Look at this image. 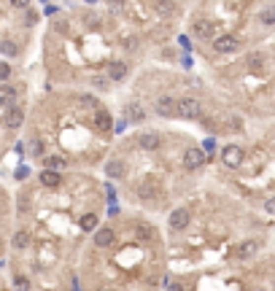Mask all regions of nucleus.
Returning a JSON list of instances; mask_svg holds the SVG:
<instances>
[{
    "label": "nucleus",
    "mask_w": 275,
    "mask_h": 291,
    "mask_svg": "<svg viewBox=\"0 0 275 291\" xmlns=\"http://www.w3.org/2000/svg\"><path fill=\"white\" fill-rule=\"evenodd\" d=\"M41 184L43 186H51V189H54V186H60V173H57V170H43L41 173Z\"/></svg>",
    "instance_id": "obj_15"
},
{
    "label": "nucleus",
    "mask_w": 275,
    "mask_h": 291,
    "mask_svg": "<svg viewBox=\"0 0 275 291\" xmlns=\"http://www.w3.org/2000/svg\"><path fill=\"white\" fill-rule=\"evenodd\" d=\"M178 116H183V119H197L200 116V102L192 100V97H183V100H178Z\"/></svg>",
    "instance_id": "obj_5"
},
{
    "label": "nucleus",
    "mask_w": 275,
    "mask_h": 291,
    "mask_svg": "<svg viewBox=\"0 0 275 291\" xmlns=\"http://www.w3.org/2000/svg\"><path fill=\"white\" fill-rule=\"evenodd\" d=\"M265 210H267V213H275V197H273V199H267V202H265Z\"/></svg>",
    "instance_id": "obj_29"
},
{
    "label": "nucleus",
    "mask_w": 275,
    "mask_h": 291,
    "mask_svg": "<svg viewBox=\"0 0 275 291\" xmlns=\"http://www.w3.org/2000/svg\"><path fill=\"white\" fill-rule=\"evenodd\" d=\"M165 291H183V286H178V283H173V286H168Z\"/></svg>",
    "instance_id": "obj_32"
},
{
    "label": "nucleus",
    "mask_w": 275,
    "mask_h": 291,
    "mask_svg": "<svg viewBox=\"0 0 275 291\" xmlns=\"http://www.w3.org/2000/svg\"><path fill=\"white\" fill-rule=\"evenodd\" d=\"M122 8H124V3H122V0H111V11H116V14H119Z\"/></svg>",
    "instance_id": "obj_28"
},
{
    "label": "nucleus",
    "mask_w": 275,
    "mask_h": 291,
    "mask_svg": "<svg viewBox=\"0 0 275 291\" xmlns=\"http://www.w3.org/2000/svg\"><path fill=\"white\" fill-rule=\"evenodd\" d=\"M213 49L219 51V54H232V51H238V38L235 35H219L213 41Z\"/></svg>",
    "instance_id": "obj_8"
},
{
    "label": "nucleus",
    "mask_w": 275,
    "mask_h": 291,
    "mask_svg": "<svg viewBox=\"0 0 275 291\" xmlns=\"http://www.w3.org/2000/svg\"><path fill=\"white\" fill-rule=\"evenodd\" d=\"M92 84H95V87H105L108 78H92Z\"/></svg>",
    "instance_id": "obj_31"
},
{
    "label": "nucleus",
    "mask_w": 275,
    "mask_h": 291,
    "mask_svg": "<svg viewBox=\"0 0 275 291\" xmlns=\"http://www.w3.org/2000/svg\"><path fill=\"white\" fill-rule=\"evenodd\" d=\"M111 243H113V232H111V229L95 232V245H97V248H108Z\"/></svg>",
    "instance_id": "obj_14"
},
{
    "label": "nucleus",
    "mask_w": 275,
    "mask_h": 291,
    "mask_svg": "<svg viewBox=\"0 0 275 291\" xmlns=\"http://www.w3.org/2000/svg\"><path fill=\"white\" fill-rule=\"evenodd\" d=\"M140 146L148 148V151L159 148V135H157V132H143V135H140Z\"/></svg>",
    "instance_id": "obj_16"
},
{
    "label": "nucleus",
    "mask_w": 275,
    "mask_h": 291,
    "mask_svg": "<svg viewBox=\"0 0 275 291\" xmlns=\"http://www.w3.org/2000/svg\"><path fill=\"white\" fill-rule=\"evenodd\" d=\"M95 226H97V216H95V213H87V216H81V229L92 232Z\"/></svg>",
    "instance_id": "obj_19"
},
{
    "label": "nucleus",
    "mask_w": 275,
    "mask_h": 291,
    "mask_svg": "<svg viewBox=\"0 0 275 291\" xmlns=\"http://www.w3.org/2000/svg\"><path fill=\"white\" fill-rule=\"evenodd\" d=\"M14 97H16V89L5 84V87H3V108H11V105H14Z\"/></svg>",
    "instance_id": "obj_18"
},
{
    "label": "nucleus",
    "mask_w": 275,
    "mask_h": 291,
    "mask_svg": "<svg viewBox=\"0 0 275 291\" xmlns=\"http://www.w3.org/2000/svg\"><path fill=\"white\" fill-rule=\"evenodd\" d=\"M205 164V151L203 148H186L183 151V167L186 170H197Z\"/></svg>",
    "instance_id": "obj_3"
},
{
    "label": "nucleus",
    "mask_w": 275,
    "mask_h": 291,
    "mask_svg": "<svg viewBox=\"0 0 275 291\" xmlns=\"http://www.w3.org/2000/svg\"><path fill=\"white\" fill-rule=\"evenodd\" d=\"M95 127L100 129V132H108V129L113 127V122H111V116H108L105 111H103V108H97L95 111Z\"/></svg>",
    "instance_id": "obj_11"
},
{
    "label": "nucleus",
    "mask_w": 275,
    "mask_h": 291,
    "mask_svg": "<svg viewBox=\"0 0 275 291\" xmlns=\"http://www.w3.org/2000/svg\"><path fill=\"white\" fill-rule=\"evenodd\" d=\"M154 111H157L159 116L170 119L173 113H178V102H175L170 95H162V97H157V102H154Z\"/></svg>",
    "instance_id": "obj_1"
},
{
    "label": "nucleus",
    "mask_w": 275,
    "mask_h": 291,
    "mask_svg": "<svg viewBox=\"0 0 275 291\" xmlns=\"http://www.w3.org/2000/svg\"><path fill=\"white\" fill-rule=\"evenodd\" d=\"M11 5H16V8H25V5H30V0H11Z\"/></svg>",
    "instance_id": "obj_30"
},
{
    "label": "nucleus",
    "mask_w": 275,
    "mask_h": 291,
    "mask_svg": "<svg viewBox=\"0 0 275 291\" xmlns=\"http://www.w3.org/2000/svg\"><path fill=\"white\" fill-rule=\"evenodd\" d=\"M248 67H251V70H262V54H251L248 57Z\"/></svg>",
    "instance_id": "obj_22"
},
{
    "label": "nucleus",
    "mask_w": 275,
    "mask_h": 291,
    "mask_svg": "<svg viewBox=\"0 0 275 291\" xmlns=\"http://www.w3.org/2000/svg\"><path fill=\"white\" fill-rule=\"evenodd\" d=\"M105 73H108V78H111V81H122V78L127 76V65H124V62H111Z\"/></svg>",
    "instance_id": "obj_12"
},
{
    "label": "nucleus",
    "mask_w": 275,
    "mask_h": 291,
    "mask_svg": "<svg viewBox=\"0 0 275 291\" xmlns=\"http://www.w3.org/2000/svg\"><path fill=\"white\" fill-rule=\"evenodd\" d=\"M189 221H192V213H189L186 208H178V210H173V213L168 216V226H170V229H175V232L186 229Z\"/></svg>",
    "instance_id": "obj_2"
},
{
    "label": "nucleus",
    "mask_w": 275,
    "mask_h": 291,
    "mask_svg": "<svg viewBox=\"0 0 275 291\" xmlns=\"http://www.w3.org/2000/svg\"><path fill=\"white\" fill-rule=\"evenodd\" d=\"M194 35L197 38H203V41H208V38H213L216 35V25L213 22H208V19H200V22H194Z\"/></svg>",
    "instance_id": "obj_9"
},
{
    "label": "nucleus",
    "mask_w": 275,
    "mask_h": 291,
    "mask_svg": "<svg viewBox=\"0 0 275 291\" xmlns=\"http://www.w3.org/2000/svg\"><path fill=\"white\" fill-rule=\"evenodd\" d=\"M14 286H16V289H19V291H27V289H30V283H27V278L16 275V278H14Z\"/></svg>",
    "instance_id": "obj_25"
},
{
    "label": "nucleus",
    "mask_w": 275,
    "mask_h": 291,
    "mask_svg": "<svg viewBox=\"0 0 275 291\" xmlns=\"http://www.w3.org/2000/svg\"><path fill=\"white\" fill-rule=\"evenodd\" d=\"M81 105H89V108H95V111L100 108V105H97V100H95L92 95H81Z\"/></svg>",
    "instance_id": "obj_26"
},
{
    "label": "nucleus",
    "mask_w": 275,
    "mask_h": 291,
    "mask_svg": "<svg viewBox=\"0 0 275 291\" xmlns=\"http://www.w3.org/2000/svg\"><path fill=\"white\" fill-rule=\"evenodd\" d=\"M8 76H11V67L3 62V65H0V78H3V81H8Z\"/></svg>",
    "instance_id": "obj_27"
},
{
    "label": "nucleus",
    "mask_w": 275,
    "mask_h": 291,
    "mask_svg": "<svg viewBox=\"0 0 275 291\" xmlns=\"http://www.w3.org/2000/svg\"><path fill=\"white\" fill-rule=\"evenodd\" d=\"M173 11H175V3H170V0L159 3V14H173Z\"/></svg>",
    "instance_id": "obj_24"
},
{
    "label": "nucleus",
    "mask_w": 275,
    "mask_h": 291,
    "mask_svg": "<svg viewBox=\"0 0 275 291\" xmlns=\"http://www.w3.org/2000/svg\"><path fill=\"white\" fill-rule=\"evenodd\" d=\"M3 122H5V127H8V129H16V127H22V122H25V113H22V108H19V105H11V108H5V116H3Z\"/></svg>",
    "instance_id": "obj_7"
},
{
    "label": "nucleus",
    "mask_w": 275,
    "mask_h": 291,
    "mask_svg": "<svg viewBox=\"0 0 275 291\" xmlns=\"http://www.w3.org/2000/svg\"><path fill=\"white\" fill-rule=\"evenodd\" d=\"M46 164H49L51 170H62V167H65V157H49V159H46Z\"/></svg>",
    "instance_id": "obj_20"
},
{
    "label": "nucleus",
    "mask_w": 275,
    "mask_h": 291,
    "mask_svg": "<svg viewBox=\"0 0 275 291\" xmlns=\"http://www.w3.org/2000/svg\"><path fill=\"white\" fill-rule=\"evenodd\" d=\"M127 119L133 124H140L143 119H146V111H143L140 102H130V105H127Z\"/></svg>",
    "instance_id": "obj_13"
},
{
    "label": "nucleus",
    "mask_w": 275,
    "mask_h": 291,
    "mask_svg": "<svg viewBox=\"0 0 275 291\" xmlns=\"http://www.w3.org/2000/svg\"><path fill=\"white\" fill-rule=\"evenodd\" d=\"M0 49H3V54H5V57H14L16 51H19V49H16V43H14V41H3V46H0Z\"/></svg>",
    "instance_id": "obj_23"
},
{
    "label": "nucleus",
    "mask_w": 275,
    "mask_h": 291,
    "mask_svg": "<svg viewBox=\"0 0 275 291\" xmlns=\"http://www.w3.org/2000/svg\"><path fill=\"white\" fill-rule=\"evenodd\" d=\"M11 245H14V248H27V245H30V235H27V232H16Z\"/></svg>",
    "instance_id": "obj_17"
},
{
    "label": "nucleus",
    "mask_w": 275,
    "mask_h": 291,
    "mask_svg": "<svg viewBox=\"0 0 275 291\" xmlns=\"http://www.w3.org/2000/svg\"><path fill=\"white\" fill-rule=\"evenodd\" d=\"M124 173H127V164H124V159L116 157V159H108V162H105V175H108V178L122 181Z\"/></svg>",
    "instance_id": "obj_6"
},
{
    "label": "nucleus",
    "mask_w": 275,
    "mask_h": 291,
    "mask_svg": "<svg viewBox=\"0 0 275 291\" xmlns=\"http://www.w3.org/2000/svg\"><path fill=\"white\" fill-rule=\"evenodd\" d=\"M259 19L265 22V25H273V22H275V8H273V5H270V8H265V11H262V14H259Z\"/></svg>",
    "instance_id": "obj_21"
},
{
    "label": "nucleus",
    "mask_w": 275,
    "mask_h": 291,
    "mask_svg": "<svg viewBox=\"0 0 275 291\" xmlns=\"http://www.w3.org/2000/svg\"><path fill=\"white\" fill-rule=\"evenodd\" d=\"M256 251H259V243H256V240H245V243H240L238 248H235V256H238V259H251Z\"/></svg>",
    "instance_id": "obj_10"
},
{
    "label": "nucleus",
    "mask_w": 275,
    "mask_h": 291,
    "mask_svg": "<svg viewBox=\"0 0 275 291\" xmlns=\"http://www.w3.org/2000/svg\"><path fill=\"white\" fill-rule=\"evenodd\" d=\"M221 159H224L227 167H240L243 159H245V151L240 146H227L224 151H221Z\"/></svg>",
    "instance_id": "obj_4"
}]
</instances>
